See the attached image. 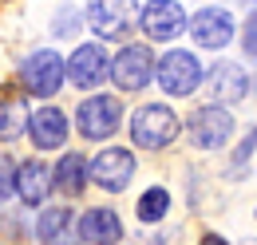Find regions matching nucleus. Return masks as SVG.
Listing matches in <instances>:
<instances>
[{
	"mask_svg": "<svg viewBox=\"0 0 257 245\" xmlns=\"http://www.w3.org/2000/svg\"><path fill=\"white\" fill-rule=\"evenodd\" d=\"M198 245H229V241H225V237H218V233H206Z\"/></svg>",
	"mask_w": 257,
	"mask_h": 245,
	"instance_id": "obj_22",
	"label": "nucleus"
},
{
	"mask_svg": "<svg viewBox=\"0 0 257 245\" xmlns=\"http://www.w3.org/2000/svg\"><path fill=\"white\" fill-rule=\"evenodd\" d=\"M178 131H182L178 115H174L170 107H162V103L135 111V119H131V139H135V147H143V151L170 147V143L178 139Z\"/></svg>",
	"mask_w": 257,
	"mask_h": 245,
	"instance_id": "obj_1",
	"label": "nucleus"
},
{
	"mask_svg": "<svg viewBox=\"0 0 257 245\" xmlns=\"http://www.w3.org/2000/svg\"><path fill=\"white\" fill-rule=\"evenodd\" d=\"M16 194H20V202L24 206H40L48 194H52V166L48 162H24L20 170H16Z\"/></svg>",
	"mask_w": 257,
	"mask_h": 245,
	"instance_id": "obj_14",
	"label": "nucleus"
},
{
	"mask_svg": "<svg viewBox=\"0 0 257 245\" xmlns=\"http://www.w3.org/2000/svg\"><path fill=\"white\" fill-rule=\"evenodd\" d=\"M16 194V166L8 158H0V202H8Z\"/></svg>",
	"mask_w": 257,
	"mask_h": 245,
	"instance_id": "obj_20",
	"label": "nucleus"
},
{
	"mask_svg": "<svg viewBox=\"0 0 257 245\" xmlns=\"http://www.w3.org/2000/svg\"><path fill=\"white\" fill-rule=\"evenodd\" d=\"M107 75L115 79L119 91H143V87L155 79V56H151V48H143V44L123 48V52L115 56V63L107 67Z\"/></svg>",
	"mask_w": 257,
	"mask_h": 245,
	"instance_id": "obj_2",
	"label": "nucleus"
},
{
	"mask_svg": "<svg viewBox=\"0 0 257 245\" xmlns=\"http://www.w3.org/2000/svg\"><path fill=\"white\" fill-rule=\"evenodd\" d=\"M155 75H159L162 91L190 95V91H198V83H202V63H198V56H190V52H166L159 60V67H155Z\"/></svg>",
	"mask_w": 257,
	"mask_h": 245,
	"instance_id": "obj_6",
	"label": "nucleus"
},
{
	"mask_svg": "<svg viewBox=\"0 0 257 245\" xmlns=\"http://www.w3.org/2000/svg\"><path fill=\"white\" fill-rule=\"evenodd\" d=\"M79 135L83 139H111L123 122V103L115 95H91L87 103H79Z\"/></svg>",
	"mask_w": 257,
	"mask_h": 245,
	"instance_id": "obj_3",
	"label": "nucleus"
},
{
	"mask_svg": "<svg viewBox=\"0 0 257 245\" xmlns=\"http://www.w3.org/2000/svg\"><path fill=\"white\" fill-rule=\"evenodd\" d=\"M166 210H170V194H166L162 186L147 190V194L139 198V217H143V221H159Z\"/></svg>",
	"mask_w": 257,
	"mask_h": 245,
	"instance_id": "obj_19",
	"label": "nucleus"
},
{
	"mask_svg": "<svg viewBox=\"0 0 257 245\" xmlns=\"http://www.w3.org/2000/svg\"><path fill=\"white\" fill-rule=\"evenodd\" d=\"M75 225H79V241H91V245H115L123 237V221L115 210H87Z\"/></svg>",
	"mask_w": 257,
	"mask_h": 245,
	"instance_id": "obj_15",
	"label": "nucleus"
},
{
	"mask_svg": "<svg viewBox=\"0 0 257 245\" xmlns=\"http://www.w3.org/2000/svg\"><path fill=\"white\" fill-rule=\"evenodd\" d=\"M87 174H91V182L103 186V190H127L131 178H135V154L123 151V147H115V151H103L95 154V162H87Z\"/></svg>",
	"mask_w": 257,
	"mask_h": 245,
	"instance_id": "obj_7",
	"label": "nucleus"
},
{
	"mask_svg": "<svg viewBox=\"0 0 257 245\" xmlns=\"http://www.w3.org/2000/svg\"><path fill=\"white\" fill-rule=\"evenodd\" d=\"M36 237L40 245H79V229H75V214L67 206H52L36 221Z\"/></svg>",
	"mask_w": 257,
	"mask_h": 245,
	"instance_id": "obj_12",
	"label": "nucleus"
},
{
	"mask_svg": "<svg viewBox=\"0 0 257 245\" xmlns=\"http://www.w3.org/2000/svg\"><path fill=\"white\" fill-rule=\"evenodd\" d=\"M229 135H233V115L225 107H202L186 122V139L198 151H218L229 143Z\"/></svg>",
	"mask_w": 257,
	"mask_h": 245,
	"instance_id": "obj_4",
	"label": "nucleus"
},
{
	"mask_svg": "<svg viewBox=\"0 0 257 245\" xmlns=\"http://www.w3.org/2000/svg\"><path fill=\"white\" fill-rule=\"evenodd\" d=\"M107 67H111V60H107V52H103V44H83V48H75V56L64 63L67 79L75 83V87H99L103 79H107Z\"/></svg>",
	"mask_w": 257,
	"mask_h": 245,
	"instance_id": "obj_9",
	"label": "nucleus"
},
{
	"mask_svg": "<svg viewBox=\"0 0 257 245\" xmlns=\"http://www.w3.org/2000/svg\"><path fill=\"white\" fill-rule=\"evenodd\" d=\"M190 32L202 48H225L233 40V16L225 8H202L190 20Z\"/></svg>",
	"mask_w": 257,
	"mask_h": 245,
	"instance_id": "obj_11",
	"label": "nucleus"
},
{
	"mask_svg": "<svg viewBox=\"0 0 257 245\" xmlns=\"http://www.w3.org/2000/svg\"><path fill=\"white\" fill-rule=\"evenodd\" d=\"M249 139H253V147H257V131H253V135H249Z\"/></svg>",
	"mask_w": 257,
	"mask_h": 245,
	"instance_id": "obj_23",
	"label": "nucleus"
},
{
	"mask_svg": "<svg viewBox=\"0 0 257 245\" xmlns=\"http://www.w3.org/2000/svg\"><path fill=\"white\" fill-rule=\"evenodd\" d=\"M28 131V107L12 95H0V139H20Z\"/></svg>",
	"mask_w": 257,
	"mask_h": 245,
	"instance_id": "obj_18",
	"label": "nucleus"
},
{
	"mask_svg": "<svg viewBox=\"0 0 257 245\" xmlns=\"http://www.w3.org/2000/svg\"><path fill=\"white\" fill-rule=\"evenodd\" d=\"M28 127H32V143L40 147V151H56V147L67 139V119H64L60 107H44V111H36L32 119H28Z\"/></svg>",
	"mask_w": 257,
	"mask_h": 245,
	"instance_id": "obj_16",
	"label": "nucleus"
},
{
	"mask_svg": "<svg viewBox=\"0 0 257 245\" xmlns=\"http://www.w3.org/2000/svg\"><path fill=\"white\" fill-rule=\"evenodd\" d=\"M83 182H87V162H83V154H64L60 166L52 170V186H60L67 198H75V194H83Z\"/></svg>",
	"mask_w": 257,
	"mask_h": 245,
	"instance_id": "obj_17",
	"label": "nucleus"
},
{
	"mask_svg": "<svg viewBox=\"0 0 257 245\" xmlns=\"http://www.w3.org/2000/svg\"><path fill=\"white\" fill-rule=\"evenodd\" d=\"M20 79H24V87L32 95L48 99V95L60 91V83H64V60H60L56 52H36V56H28Z\"/></svg>",
	"mask_w": 257,
	"mask_h": 245,
	"instance_id": "obj_8",
	"label": "nucleus"
},
{
	"mask_svg": "<svg viewBox=\"0 0 257 245\" xmlns=\"http://www.w3.org/2000/svg\"><path fill=\"white\" fill-rule=\"evenodd\" d=\"M241 48H245V56H249V60H257V12H249V20H245Z\"/></svg>",
	"mask_w": 257,
	"mask_h": 245,
	"instance_id": "obj_21",
	"label": "nucleus"
},
{
	"mask_svg": "<svg viewBox=\"0 0 257 245\" xmlns=\"http://www.w3.org/2000/svg\"><path fill=\"white\" fill-rule=\"evenodd\" d=\"M139 24H143V32H147L151 40H174L178 32L186 28V12H182L178 0H151V4L143 8Z\"/></svg>",
	"mask_w": 257,
	"mask_h": 245,
	"instance_id": "obj_10",
	"label": "nucleus"
},
{
	"mask_svg": "<svg viewBox=\"0 0 257 245\" xmlns=\"http://www.w3.org/2000/svg\"><path fill=\"white\" fill-rule=\"evenodd\" d=\"M135 0H91L87 4V24L103 40H123L135 28Z\"/></svg>",
	"mask_w": 257,
	"mask_h": 245,
	"instance_id": "obj_5",
	"label": "nucleus"
},
{
	"mask_svg": "<svg viewBox=\"0 0 257 245\" xmlns=\"http://www.w3.org/2000/svg\"><path fill=\"white\" fill-rule=\"evenodd\" d=\"M210 91H214V103H241L245 91H249V79L237 63L222 60L210 67Z\"/></svg>",
	"mask_w": 257,
	"mask_h": 245,
	"instance_id": "obj_13",
	"label": "nucleus"
}]
</instances>
